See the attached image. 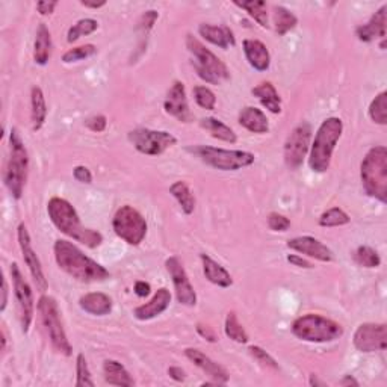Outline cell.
I'll return each instance as SVG.
<instances>
[{"label": "cell", "mask_w": 387, "mask_h": 387, "mask_svg": "<svg viewBox=\"0 0 387 387\" xmlns=\"http://www.w3.org/2000/svg\"><path fill=\"white\" fill-rule=\"evenodd\" d=\"M53 249L56 263L70 277L84 281V283H94V281H103L109 279V271L104 266L85 256L71 242L58 239L55 242Z\"/></svg>", "instance_id": "1"}, {"label": "cell", "mask_w": 387, "mask_h": 387, "mask_svg": "<svg viewBox=\"0 0 387 387\" xmlns=\"http://www.w3.org/2000/svg\"><path fill=\"white\" fill-rule=\"evenodd\" d=\"M47 214L56 229L88 248H97L103 242L102 233L84 227L76 209L67 200L61 197L50 198L47 203Z\"/></svg>", "instance_id": "2"}, {"label": "cell", "mask_w": 387, "mask_h": 387, "mask_svg": "<svg viewBox=\"0 0 387 387\" xmlns=\"http://www.w3.org/2000/svg\"><path fill=\"white\" fill-rule=\"evenodd\" d=\"M342 132L343 123L341 118L330 117L322 121L317 135H314L309 156V165L314 173H325L330 168L333 151L337 141L341 140Z\"/></svg>", "instance_id": "3"}, {"label": "cell", "mask_w": 387, "mask_h": 387, "mask_svg": "<svg viewBox=\"0 0 387 387\" xmlns=\"http://www.w3.org/2000/svg\"><path fill=\"white\" fill-rule=\"evenodd\" d=\"M363 189L381 203L387 201V149L384 145L370 149L360 167Z\"/></svg>", "instance_id": "4"}, {"label": "cell", "mask_w": 387, "mask_h": 387, "mask_svg": "<svg viewBox=\"0 0 387 387\" xmlns=\"http://www.w3.org/2000/svg\"><path fill=\"white\" fill-rule=\"evenodd\" d=\"M187 47L192 55V67L196 68L200 79L212 85H220L224 80L230 79L227 66L196 37H187Z\"/></svg>", "instance_id": "5"}, {"label": "cell", "mask_w": 387, "mask_h": 387, "mask_svg": "<svg viewBox=\"0 0 387 387\" xmlns=\"http://www.w3.org/2000/svg\"><path fill=\"white\" fill-rule=\"evenodd\" d=\"M11 144V155L8 159V164L5 168L3 182L6 188L10 189L11 196L14 198H21L24 185L28 180V171H29V156L28 150L24 147V142L21 141L19 132L12 129L10 136Z\"/></svg>", "instance_id": "6"}, {"label": "cell", "mask_w": 387, "mask_h": 387, "mask_svg": "<svg viewBox=\"0 0 387 387\" xmlns=\"http://www.w3.org/2000/svg\"><path fill=\"white\" fill-rule=\"evenodd\" d=\"M292 333L301 341L321 343L336 341L343 334V328L333 319L308 313L294 321Z\"/></svg>", "instance_id": "7"}, {"label": "cell", "mask_w": 387, "mask_h": 387, "mask_svg": "<svg viewBox=\"0 0 387 387\" xmlns=\"http://www.w3.org/2000/svg\"><path fill=\"white\" fill-rule=\"evenodd\" d=\"M194 155H197L209 167L221 169V171H236V169L245 168L254 164V155L249 151L242 150H224L209 145H197L189 149Z\"/></svg>", "instance_id": "8"}, {"label": "cell", "mask_w": 387, "mask_h": 387, "mask_svg": "<svg viewBox=\"0 0 387 387\" xmlns=\"http://www.w3.org/2000/svg\"><path fill=\"white\" fill-rule=\"evenodd\" d=\"M38 312H39V317H41L43 325L47 330L48 337H50V342L55 351L64 354V356H71L73 348L68 342L66 330H64L61 321V312L55 298L48 295H43L39 298Z\"/></svg>", "instance_id": "9"}, {"label": "cell", "mask_w": 387, "mask_h": 387, "mask_svg": "<svg viewBox=\"0 0 387 387\" xmlns=\"http://www.w3.org/2000/svg\"><path fill=\"white\" fill-rule=\"evenodd\" d=\"M115 235L129 245H140L147 235V221L132 206H121L112 220Z\"/></svg>", "instance_id": "10"}, {"label": "cell", "mask_w": 387, "mask_h": 387, "mask_svg": "<svg viewBox=\"0 0 387 387\" xmlns=\"http://www.w3.org/2000/svg\"><path fill=\"white\" fill-rule=\"evenodd\" d=\"M129 141L133 147L142 155L159 156L162 153L176 145V136L164 131H150V129H135L129 132Z\"/></svg>", "instance_id": "11"}, {"label": "cell", "mask_w": 387, "mask_h": 387, "mask_svg": "<svg viewBox=\"0 0 387 387\" xmlns=\"http://www.w3.org/2000/svg\"><path fill=\"white\" fill-rule=\"evenodd\" d=\"M312 140V126L309 123L298 124L285 144V162L290 169H296L303 165V160L310 150Z\"/></svg>", "instance_id": "12"}, {"label": "cell", "mask_w": 387, "mask_h": 387, "mask_svg": "<svg viewBox=\"0 0 387 387\" xmlns=\"http://www.w3.org/2000/svg\"><path fill=\"white\" fill-rule=\"evenodd\" d=\"M11 277L14 283L15 298H17L19 301L21 330L23 333H28L32 324V319H34V294H32V289L28 281L24 280L17 263L11 265Z\"/></svg>", "instance_id": "13"}, {"label": "cell", "mask_w": 387, "mask_h": 387, "mask_svg": "<svg viewBox=\"0 0 387 387\" xmlns=\"http://www.w3.org/2000/svg\"><path fill=\"white\" fill-rule=\"evenodd\" d=\"M354 346L361 352H377L387 348V327L386 324L366 322L354 333Z\"/></svg>", "instance_id": "14"}, {"label": "cell", "mask_w": 387, "mask_h": 387, "mask_svg": "<svg viewBox=\"0 0 387 387\" xmlns=\"http://www.w3.org/2000/svg\"><path fill=\"white\" fill-rule=\"evenodd\" d=\"M165 266H167L169 277H171V280H173L177 301L183 305H189V308L196 305L197 294L191 285L189 277H188L187 271H185L182 262L177 259V257H169V259H167V262H165Z\"/></svg>", "instance_id": "15"}, {"label": "cell", "mask_w": 387, "mask_h": 387, "mask_svg": "<svg viewBox=\"0 0 387 387\" xmlns=\"http://www.w3.org/2000/svg\"><path fill=\"white\" fill-rule=\"evenodd\" d=\"M17 236H19V244H20V248H21L23 259L28 265V268L32 274V279H34L35 285H37V289L39 290V292H46L48 285H47V280H46V276L43 272V268H41V263H39V259H38V256L35 253V249H34V247H32V242H30V236H29L26 224L21 223L19 225Z\"/></svg>", "instance_id": "16"}, {"label": "cell", "mask_w": 387, "mask_h": 387, "mask_svg": "<svg viewBox=\"0 0 387 387\" xmlns=\"http://www.w3.org/2000/svg\"><path fill=\"white\" fill-rule=\"evenodd\" d=\"M164 108L167 114L182 121V123H191L192 121L194 115L188 104L187 90H185V85L180 80H176L171 88H169L167 99L164 102Z\"/></svg>", "instance_id": "17"}, {"label": "cell", "mask_w": 387, "mask_h": 387, "mask_svg": "<svg viewBox=\"0 0 387 387\" xmlns=\"http://www.w3.org/2000/svg\"><path fill=\"white\" fill-rule=\"evenodd\" d=\"M287 247L290 249H294V252L312 257V259H317L319 262H332L334 259L332 249L322 244L321 240L314 239L312 236H300V238L289 239Z\"/></svg>", "instance_id": "18"}, {"label": "cell", "mask_w": 387, "mask_h": 387, "mask_svg": "<svg viewBox=\"0 0 387 387\" xmlns=\"http://www.w3.org/2000/svg\"><path fill=\"white\" fill-rule=\"evenodd\" d=\"M185 356H187L194 365L200 368L203 372L207 374L209 378H212L215 384H225L229 381V372L221 365H218L211 357H207L198 350L188 348L185 350Z\"/></svg>", "instance_id": "19"}, {"label": "cell", "mask_w": 387, "mask_h": 387, "mask_svg": "<svg viewBox=\"0 0 387 387\" xmlns=\"http://www.w3.org/2000/svg\"><path fill=\"white\" fill-rule=\"evenodd\" d=\"M169 303H171V294H169L167 287H160L149 303L138 305V308L133 310V314L136 319L149 321L159 317L160 313H164L168 309Z\"/></svg>", "instance_id": "20"}, {"label": "cell", "mask_w": 387, "mask_h": 387, "mask_svg": "<svg viewBox=\"0 0 387 387\" xmlns=\"http://www.w3.org/2000/svg\"><path fill=\"white\" fill-rule=\"evenodd\" d=\"M387 6L383 5L380 10H378L370 20L366 24H361L356 29V35L359 37L360 41L370 43L377 38L386 39V26H387Z\"/></svg>", "instance_id": "21"}, {"label": "cell", "mask_w": 387, "mask_h": 387, "mask_svg": "<svg viewBox=\"0 0 387 387\" xmlns=\"http://www.w3.org/2000/svg\"><path fill=\"white\" fill-rule=\"evenodd\" d=\"M242 48L247 56V61L249 62L254 70L257 71H266L271 66V55L266 46L259 41V39L247 38L242 43Z\"/></svg>", "instance_id": "22"}, {"label": "cell", "mask_w": 387, "mask_h": 387, "mask_svg": "<svg viewBox=\"0 0 387 387\" xmlns=\"http://www.w3.org/2000/svg\"><path fill=\"white\" fill-rule=\"evenodd\" d=\"M79 305L86 313L95 314V317H104L112 310V300L103 292H91L80 296Z\"/></svg>", "instance_id": "23"}, {"label": "cell", "mask_w": 387, "mask_h": 387, "mask_svg": "<svg viewBox=\"0 0 387 387\" xmlns=\"http://www.w3.org/2000/svg\"><path fill=\"white\" fill-rule=\"evenodd\" d=\"M239 124L253 133H266L270 131L268 118L254 106H247L239 112Z\"/></svg>", "instance_id": "24"}, {"label": "cell", "mask_w": 387, "mask_h": 387, "mask_svg": "<svg viewBox=\"0 0 387 387\" xmlns=\"http://www.w3.org/2000/svg\"><path fill=\"white\" fill-rule=\"evenodd\" d=\"M200 259L203 262L205 276L211 283L220 287H230L233 285V279L230 276V272L225 270L224 266L211 259L207 254H201Z\"/></svg>", "instance_id": "25"}, {"label": "cell", "mask_w": 387, "mask_h": 387, "mask_svg": "<svg viewBox=\"0 0 387 387\" xmlns=\"http://www.w3.org/2000/svg\"><path fill=\"white\" fill-rule=\"evenodd\" d=\"M200 35L203 37L206 41L212 43L221 48H229L230 46H235V37L233 32L225 26H214V24H200L198 28Z\"/></svg>", "instance_id": "26"}, {"label": "cell", "mask_w": 387, "mask_h": 387, "mask_svg": "<svg viewBox=\"0 0 387 387\" xmlns=\"http://www.w3.org/2000/svg\"><path fill=\"white\" fill-rule=\"evenodd\" d=\"M103 377L104 381L112 386L132 387L135 384L127 369L117 360H106L103 363Z\"/></svg>", "instance_id": "27"}, {"label": "cell", "mask_w": 387, "mask_h": 387, "mask_svg": "<svg viewBox=\"0 0 387 387\" xmlns=\"http://www.w3.org/2000/svg\"><path fill=\"white\" fill-rule=\"evenodd\" d=\"M30 118L34 131H39L46 123L47 118V104L44 93L39 86H32L30 90Z\"/></svg>", "instance_id": "28"}, {"label": "cell", "mask_w": 387, "mask_h": 387, "mask_svg": "<svg viewBox=\"0 0 387 387\" xmlns=\"http://www.w3.org/2000/svg\"><path fill=\"white\" fill-rule=\"evenodd\" d=\"M253 95L259 99L263 106L268 109L272 114H280L281 112V99L271 82H262L252 90Z\"/></svg>", "instance_id": "29"}, {"label": "cell", "mask_w": 387, "mask_h": 387, "mask_svg": "<svg viewBox=\"0 0 387 387\" xmlns=\"http://www.w3.org/2000/svg\"><path fill=\"white\" fill-rule=\"evenodd\" d=\"M52 55V35L46 24H39L37 30L35 46H34V59L38 66H46Z\"/></svg>", "instance_id": "30"}, {"label": "cell", "mask_w": 387, "mask_h": 387, "mask_svg": "<svg viewBox=\"0 0 387 387\" xmlns=\"http://www.w3.org/2000/svg\"><path fill=\"white\" fill-rule=\"evenodd\" d=\"M200 126L206 129V131L211 133L215 140H220L224 142L235 144L238 141L236 133L233 132V129H230L227 124H224L223 121L214 117H207L200 121Z\"/></svg>", "instance_id": "31"}, {"label": "cell", "mask_w": 387, "mask_h": 387, "mask_svg": "<svg viewBox=\"0 0 387 387\" xmlns=\"http://www.w3.org/2000/svg\"><path fill=\"white\" fill-rule=\"evenodd\" d=\"M169 192H171V196L177 201H179V205L185 214L191 215L194 212V209H196V197H194V194L187 183L182 180L174 182L171 185V188H169Z\"/></svg>", "instance_id": "32"}, {"label": "cell", "mask_w": 387, "mask_h": 387, "mask_svg": "<svg viewBox=\"0 0 387 387\" xmlns=\"http://www.w3.org/2000/svg\"><path fill=\"white\" fill-rule=\"evenodd\" d=\"M236 6L242 8L253 17L262 28H268V8L263 0H247V2H235Z\"/></svg>", "instance_id": "33"}, {"label": "cell", "mask_w": 387, "mask_h": 387, "mask_svg": "<svg viewBox=\"0 0 387 387\" xmlns=\"http://www.w3.org/2000/svg\"><path fill=\"white\" fill-rule=\"evenodd\" d=\"M298 23V19L283 6L274 8V24H276V30L280 37L286 35L289 30H292Z\"/></svg>", "instance_id": "34"}, {"label": "cell", "mask_w": 387, "mask_h": 387, "mask_svg": "<svg viewBox=\"0 0 387 387\" xmlns=\"http://www.w3.org/2000/svg\"><path fill=\"white\" fill-rule=\"evenodd\" d=\"M352 259L363 268H378L381 265V259L374 248L361 245L352 253Z\"/></svg>", "instance_id": "35"}, {"label": "cell", "mask_w": 387, "mask_h": 387, "mask_svg": "<svg viewBox=\"0 0 387 387\" xmlns=\"http://www.w3.org/2000/svg\"><path fill=\"white\" fill-rule=\"evenodd\" d=\"M224 332H225V334H227V337H230L232 341H235L238 343H247L248 342V334L245 332V328L239 324L235 312L227 313V318H225Z\"/></svg>", "instance_id": "36"}, {"label": "cell", "mask_w": 387, "mask_h": 387, "mask_svg": "<svg viewBox=\"0 0 387 387\" xmlns=\"http://www.w3.org/2000/svg\"><path fill=\"white\" fill-rule=\"evenodd\" d=\"M369 117L377 124H387V93L378 94L369 106Z\"/></svg>", "instance_id": "37"}, {"label": "cell", "mask_w": 387, "mask_h": 387, "mask_svg": "<svg viewBox=\"0 0 387 387\" xmlns=\"http://www.w3.org/2000/svg\"><path fill=\"white\" fill-rule=\"evenodd\" d=\"M351 218L348 214H345L341 207H332L324 212L319 218V225L321 227H341L350 223Z\"/></svg>", "instance_id": "38"}, {"label": "cell", "mask_w": 387, "mask_h": 387, "mask_svg": "<svg viewBox=\"0 0 387 387\" xmlns=\"http://www.w3.org/2000/svg\"><path fill=\"white\" fill-rule=\"evenodd\" d=\"M99 29V23L93 19H84V20H79L75 26H71L68 29V34H67V41L68 43H75L80 37L84 35H91L93 32H95Z\"/></svg>", "instance_id": "39"}, {"label": "cell", "mask_w": 387, "mask_h": 387, "mask_svg": "<svg viewBox=\"0 0 387 387\" xmlns=\"http://www.w3.org/2000/svg\"><path fill=\"white\" fill-rule=\"evenodd\" d=\"M97 47L93 44H85L80 47H73L70 48L68 52H66L62 55V61L66 64H71V62H77L90 58V56L95 55Z\"/></svg>", "instance_id": "40"}, {"label": "cell", "mask_w": 387, "mask_h": 387, "mask_svg": "<svg viewBox=\"0 0 387 387\" xmlns=\"http://www.w3.org/2000/svg\"><path fill=\"white\" fill-rule=\"evenodd\" d=\"M76 386L77 387H94V381L91 378L90 368H88V363L84 354H79L76 359Z\"/></svg>", "instance_id": "41"}, {"label": "cell", "mask_w": 387, "mask_h": 387, "mask_svg": "<svg viewBox=\"0 0 387 387\" xmlns=\"http://www.w3.org/2000/svg\"><path fill=\"white\" fill-rule=\"evenodd\" d=\"M194 99H196L197 104L200 108H203L206 111H214L216 104V97L212 93V90H209L207 86H196L194 88Z\"/></svg>", "instance_id": "42"}, {"label": "cell", "mask_w": 387, "mask_h": 387, "mask_svg": "<svg viewBox=\"0 0 387 387\" xmlns=\"http://www.w3.org/2000/svg\"><path fill=\"white\" fill-rule=\"evenodd\" d=\"M248 351H249V354H252V356L261 363L262 366H265V368H271V369H274V370H277L279 369V363L274 360V357L272 356H270L268 352H266L263 348H261V346H256V345H253V346H249L248 348Z\"/></svg>", "instance_id": "43"}, {"label": "cell", "mask_w": 387, "mask_h": 387, "mask_svg": "<svg viewBox=\"0 0 387 387\" xmlns=\"http://www.w3.org/2000/svg\"><path fill=\"white\" fill-rule=\"evenodd\" d=\"M268 227L272 232H286L290 227V221L285 215L271 214L268 216Z\"/></svg>", "instance_id": "44"}, {"label": "cell", "mask_w": 387, "mask_h": 387, "mask_svg": "<svg viewBox=\"0 0 387 387\" xmlns=\"http://www.w3.org/2000/svg\"><path fill=\"white\" fill-rule=\"evenodd\" d=\"M85 124H86L88 129H90V131L100 133V132L104 131V129H106L108 120H106V117H104V115H94L91 118H88L85 121Z\"/></svg>", "instance_id": "45"}, {"label": "cell", "mask_w": 387, "mask_h": 387, "mask_svg": "<svg viewBox=\"0 0 387 387\" xmlns=\"http://www.w3.org/2000/svg\"><path fill=\"white\" fill-rule=\"evenodd\" d=\"M158 17H159V14L156 11H147L141 17V21H140V26L138 28L145 30V32H149L153 28V24H155V21L158 20Z\"/></svg>", "instance_id": "46"}, {"label": "cell", "mask_w": 387, "mask_h": 387, "mask_svg": "<svg viewBox=\"0 0 387 387\" xmlns=\"http://www.w3.org/2000/svg\"><path fill=\"white\" fill-rule=\"evenodd\" d=\"M73 174H75V179L80 183H91L93 182V174L90 169H88L86 167H76L75 168V171H73Z\"/></svg>", "instance_id": "47"}, {"label": "cell", "mask_w": 387, "mask_h": 387, "mask_svg": "<svg viewBox=\"0 0 387 387\" xmlns=\"http://www.w3.org/2000/svg\"><path fill=\"white\" fill-rule=\"evenodd\" d=\"M56 6H58V2H55V0H41L37 3V11L41 15H50Z\"/></svg>", "instance_id": "48"}, {"label": "cell", "mask_w": 387, "mask_h": 387, "mask_svg": "<svg viewBox=\"0 0 387 387\" xmlns=\"http://www.w3.org/2000/svg\"><path fill=\"white\" fill-rule=\"evenodd\" d=\"M197 332L200 333V336H203L205 339H207L209 342H216L218 341L215 333H214V330L211 327L203 325V324H198L197 325Z\"/></svg>", "instance_id": "49"}, {"label": "cell", "mask_w": 387, "mask_h": 387, "mask_svg": "<svg viewBox=\"0 0 387 387\" xmlns=\"http://www.w3.org/2000/svg\"><path fill=\"white\" fill-rule=\"evenodd\" d=\"M168 375L173 378L176 381H185V378H187V374H185V370L179 366H171L168 369Z\"/></svg>", "instance_id": "50"}, {"label": "cell", "mask_w": 387, "mask_h": 387, "mask_svg": "<svg viewBox=\"0 0 387 387\" xmlns=\"http://www.w3.org/2000/svg\"><path fill=\"white\" fill-rule=\"evenodd\" d=\"M150 285L149 283H145V281H136L135 283V294L138 295L140 298H144V296H147L150 294Z\"/></svg>", "instance_id": "51"}, {"label": "cell", "mask_w": 387, "mask_h": 387, "mask_svg": "<svg viewBox=\"0 0 387 387\" xmlns=\"http://www.w3.org/2000/svg\"><path fill=\"white\" fill-rule=\"evenodd\" d=\"M287 262L298 266V268H305V270L312 268V265L308 261H304L303 257H298V256H287Z\"/></svg>", "instance_id": "52"}, {"label": "cell", "mask_w": 387, "mask_h": 387, "mask_svg": "<svg viewBox=\"0 0 387 387\" xmlns=\"http://www.w3.org/2000/svg\"><path fill=\"white\" fill-rule=\"evenodd\" d=\"M8 304V281L3 279V286H2V305H0V310H5Z\"/></svg>", "instance_id": "53"}, {"label": "cell", "mask_w": 387, "mask_h": 387, "mask_svg": "<svg viewBox=\"0 0 387 387\" xmlns=\"http://www.w3.org/2000/svg\"><path fill=\"white\" fill-rule=\"evenodd\" d=\"M341 386H354V387H357L359 381L352 375H345L342 380H341Z\"/></svg>", "instance_id": "54"}, {"label": "cell", "mask_w": 387, "mask_h": 387, "mask_svg": "<svg viewBox=\"0 0 387 387\" xmlns=\"http://www.w3.org/2000/svg\"><path fill=\"white\" fill-rule=\"evenodd\" d=\"M80 3H82L85 8H91V10H99V8L106 5V2H104V0H102V2H88V0H82V2H80Z\"/></svg>", "instance_id": "55"}, {"label": "cell", "mask_w": 387, "mask_h": 387, "mask_svg": "<svg viewBox=\"0 0 387 387\" xmlns=\"http://www.w3.org/2000/svg\"><path fill=\"white\" fill-rule=\"evenodd\" d=\"M310 386H325L322 381H319L317 375H310Z\"/></svg>", "instance_id": "56"}]
</instances>
